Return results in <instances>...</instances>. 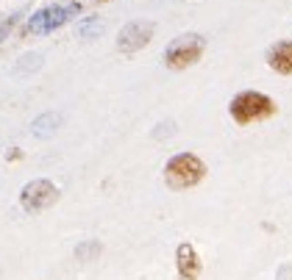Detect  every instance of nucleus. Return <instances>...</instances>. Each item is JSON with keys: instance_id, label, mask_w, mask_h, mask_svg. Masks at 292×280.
<instances>
[{"instance_id": "9", "label": "nucleus", "mask_w": 292, "mask_h": 280, "mask_svg": "<svg viewBox=\"0 0 292 280\" xmlns=\"http://www.w3.org/2000/svg\"><path fill=\"white\" fill-rule=\"evenodd\" d=\"M81 11V6L78 3H70V6H53L50 8V25H48V34L50 31H56V28H61L70 17H75Z\"/></svg>"}, {"instance_id": "8", "label": "nucleus", "mask_w": 292, "mask_h": 280, "mask_svg": "<svg viewBox=\"0 0 292 280\" xmlns=\"http://www.w3.org/2000/svg\"><path fill=\"white\" fill-rule=\"evenodd\" d=\"M58 125H61V114H42V117L34 119V125H31V133H34L36 139H48V136H53V133L58 131Z\"/></svg>"}, {"instance_id": "4", "label": "nucleus", "mask_w": 292, "mask_h": 280, "mask_svg": "<svg viewBox=\"0 0 292 280\" xmlns=\"http://www.w3.org/2000/svg\"><path fill=\"white\" fill-rule=\"evenodd\" d=\"M58 200V189L50 181H31L20 191V205L25 211H42Z\"/></svg>"}, {"instance_id": "7", "label": "nucleus", "mask_w": 292, "mask_h": 280, "mask_svg": "<svg viewBox=\"0 0 292 280\" xmlns=\"http://www.w3.org/2000/svg\"><path fill=\"white\" fill-rule=\"evenodd\" d=\"M267 64L281 75H292V42H278L267 50Z\"/></svg>"}, {"instance_id": "1", "label": "nucleus", "mask_w": 292, "mask_h": 280, "mask_svg": "<svg viewBox=\"0 0 292 280\" xmlns=\"http://www.w3.org/2000/svg\"><path fill=\"white\" fill-rule=\"evenodd\" d=\"M228 111H231L234 122L250 125V122L273 117V114H276V103H273L267 94H262V92H239V94L231 100Z\"/></svg>"}, {"instance_id": "2", "label": "nucleus", "mask_w": 292, "mask_h": 280, "mask_svg": "<svg viewBox=\"0 0 292 280\" xmlns=\"http://www.w3.org/2000/svg\"><path fill=\"white\" fill-rule=\"evenodd\" d=\"M203 175H206V164L195 153L173 155L167 161V167H164V178H167V183L173 189H189V186L203 181Z\"/></svg>"}, {"instance_id": "3", "label": "nucleus", "mask_w": 292, "mask_h": 280, "mask_svg": "<svg viewBox=\"0 0 292 280\" xmlns=\"http://www.w3.org/2000/svg\"><path fill=\"white\" fill-rule=\"evenodd\" d=\"M203 50H206V39L200 34H181L167 45V50H164V64H167L170 70H186V67H192V64L203 56Z\"/></svg>"}, {"instance_id": "11", "label": "nucleus", "mask_w": 292, "mask_h": 280, "mask_svg": "<svg viewBox=\"0 0 292 280\" xmlns=\"http://www.w3.org/2000/svg\"><path fill=\"white\" fill-rule=\"evenodd\" d=\"M103 252V244H100L98 238H86V241H81L78 247H75V258L78 261H95Z\"/></svg>"}, {"instance_id": "5", "label": "nucleus", "mask_w": 292, "mask_h": 280, "mask_svg": "<svg viewBox=\"0 0 292 280\" xmlns=\"http://www.w3.org/2000/svg\"><path fill=\"white\" fill-rule=\"evenodd\" d=\"M153 31H156V25L150 20L128 22V25L120 31V36H117V50H120V53H136V50H142L145 45L153 39Z\"/></svg>"}, {"instance_id": "14", "label": "nucleus", "mask_w": 292, "mask_h": 280, "mask_svg": "<svg viewBox=\"0 0 292 280\" xmlns=\"http://www.w3.org/2000/svg\"><path fill=\"white\" fill-rule=\"evenodd\" d=\"M173 133H175V122H159L156 125V131H153V139H170Z\"/></svg>"}, {"instance_id": "12", "label": "nucleus", "mask_w": 292, "mask_h": 280, "mask_svg": "<svg viewBox=\"0 0 292 280\" xmlns=\"http://www.w3.org/2000/svg\"><path fill=\"white\" fill-rule=\"evenodd\" d=\"M100 34H103V20H98V17H89V20L78 22V36L81 39H98Z\"/></svg>"}, {"instance_id": "15", "label": "nucleus", "mask_w": 292, "mask_h": 280, "mask_svg": "<svg viewBox=\"0 0 292 280\" xmlns=\"http://www.w3.org/2000/svg\"><path fill=\"white\" fill-rule=\"evenodd\" d=\"M276 280H292V264H284V266H281Z\"/></svg>"}, {"instance_id": "10", "label": "nucleus", "mask_w": 292, "mask_h": 280, "mask_svg": "<svg viewBox=\"0 0 292 280\" xmlns=\"http://www.w3.org/2000/svg\"><path fill=\"white\" fill-rule=\"evenodd\" d=\"M39 67H42V56H39V53H25V56L11 67V75L14 78H28L31 72H36Z\"/></svg>"}, {"instance_id": "13", "label": "nucleus", "mask_w": 292, "mask_h": 280, "mask_svg": "<svg viewBox=\"0 0 292 280\" xmlns=\"http://www.w3.org/2000/svg\"><path fill=\"white\" fill-rule=\"evenodd\" d=\"M48 25H50V8H39L28 22V31L31 34H48Z\"/></svg>"}, {"instance_id": "16", "label": "nucleus", "mask_w": 292, "mask_h": 280, "mask_svg": "<svg viewBox=\"0 0 292 280\" xmlns=\"http://www.w3.org/2000/svg\"><path fill=\"white\" fill-rule=\"evenodd\" d=\"M11 25H14V17H11L8 22H3V25H0V39H3V34H6V31L11 28Z\"/></svg>"}, {"instance_id": "6", "label": "nucleus", "mask_w": 292, "mask_h": 280, "mask_svg": "<svg viewBox=\"0 0 292 280\" xmlns=\"http://www.w3.org/2000/svg\"><path fill=\"white\" fill-rule=\"evenodd\" d=\"M175 269H178V278L181 280H198L200 275V258L195 247L189 241H181L178 250H175Z\"/></svg>"}]
</instances>
